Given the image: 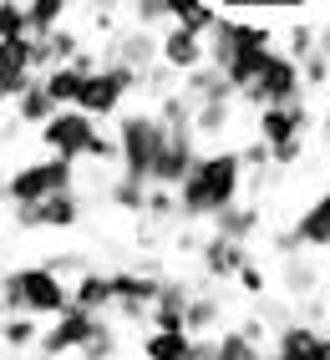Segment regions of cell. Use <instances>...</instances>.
<instances>
[{
  "instance_id": "6da1fadb",
  "label": "cell",
  "mask_w": 330,
  "mask_h": 360,
  "mask_svg": "<svg viewBox=\"0 0 330 360\" xmlns=\"http://www.w3.org/2000/svg\"><path fill=\"white\" fill-rule=\"evenodd\" d=\"M244 158L239 148H208L198 158V167L188 173V183L178 188V224H203L219 219L234 203H244Z\"/></svg>"
},
{
  "instance_id": "7a4b0ae2",
  "label": "cell",
  "mask_w": 330,
  "mask_h": 360,
  "mask_svg": "<svg viewBox=\"0 0 330 360\" xmlns=\"http://www.w3.org/2000/svg\"><path fill=\"white\" fill-rule=\"evenodd\" d=\"M66 309H72V284L46 264H11L6 269V315L61 320Z\"/></svg>"
},
{
  "instance_id": "3957f363",
  "label": "cell",
  "mask_w": 330,
  "mask_h": 360,
  "mask_svg": "<svg viewBox=\"0 0 330 360\" xmlns=\"http://www.w3.org/2000/svg\"><path fill=\"white\" fill-rule=\"evenodd\" d=\"M117 142H122V167H117V173H127L137 183H153L163 142H168V127L158 122V112H148V107L122 112L117 117Z\"/></svg>"
},
{
  "instance_id": "277c9868",
  "label": "cell",
  "mask_w": 330,
  "mask_h": 360,
  "mask_svg": "<svg viewBox=\"0 0 330 360\" xmlns=\"http://www.w3.org/2000/svg\"><path fill=\"white\" fill-rule=\"evenodd\" d=\"M56 193H77V162L72 158H41V162H26L6 178V203L11 208L46 203Z\"/></svg>"
},
{
  "instance_id": "5b68a950",
  "label": "cell",
  "mask_w": 330,
  "mask_h": 360,
  "mask_svg": "<svg viewBox=\"0 0 330 360\" xmlns=\"http://www.w3.org/2000/svg\"><path fill=\"white\" fill-rule=\"evenodd\" d=\"M254 51H274V36L269 26H254V20H219L214 31H208V66L214 71H229L234 61H244Z\"/></svg>"
},
{
  "instance_id": "8992f818",
  "label": "cell",
  "mask_w": 330,
  "mask_h": 360,
  "mask_svg": "<svg viewBox=\"0 0 330 360\" xmlns=\"http://www.w3.org/2000/svg\"><path fill=\"white\" fill-rule=\"evenodd\" d=\"M300 97H305V71H300V61H290L285 51H274L269 66H265V77H259L239 102L254 107V112H265V107H285V102H300Z\"/></svg>"
},
{
  "instance_id": "52a82bcc",
  "label": "cell",
  "mask_w": 330,
  "mask_h": 360,
  "mask_svg": "<svg viewBox=\"0 0 330 360\" xmlns=\"http://www.w3.org/2000/svg\"><path fill=\"white\" fill-rule=\"evenodd\" d=\"M97 132H102V122H91L82 107H66V112H56L51 122L41 127V148L51 153V158H72V162H82L87 148L97 142Z\"/></svg>"
},
{
  "instance_id": "ba28073f",
  "label": "cell",
  "mask_w": 330,
  "mask_h": 360,
  "mask_svg": "<svg viewBox=\"0 0 330 360\" xmlns=\"http://www.w3.org/2000/svg\"><path fill=\"white\" fill-rule=\"evenodd\" d=\"M97 325H102V315H87V309H66L61 320H51L46 325V335H41V345H36V360H61V355H87V345H91V335H97Z\"/></svg>"
},
{
  "instance_id": "9c48e42d",
  "label": "cell",
  "mask_w": 330,
  "mask_h": 360,
  "mask_svg": "<svg viewBox=\"0 0 330 360\" xmlns=\"http://www.w3.org/2000/svg\"><path fill=\"white\" fill-rule=\"evenodd\" d=\"M11 224L26 229V233H36V229H56V233L77 229L82 224V188H77V193H56V198H46V203L11 208Z\"/></svg>"
},
{
  "instance_id": "30bf717a",
  "label": "cell",
  "mask_w": 330,
  "mask_h": 360,
  "mask_svg": "<svg viewBox=\"0 0 330 360\" xmlns=\"http://www.w3.org/2000/svg\"><path fill=\"white\" fill-rule=\"evenodd\" d=\"M315 127V112L300 102H285V107H265L254 117V137H265L269 148H285V142H300V137H310Z\"/></svg>"
},
{
  "instance_id": "8fae6325",
  "label": "cell",
  "mask_w": 330,
  "mask_h": 360,
  "mask_svg": "<svg viewBox=\"0 0 330 360\" xmlns=\"http://www.w3.org/2000/svg\"><path fill=\"white\" fill-rule=\"evenodd\" d=\"M198 132H168V142H163V158H158V173H153V188H178L188 183V173L198 167Z\"/></svg>"
},
{
  "instance_id": "7c38bea8",
  "label": "cell",
  "mask_w": 330,
  "mask_h": 360,
  "mask_svg": "<svg viewBox=\"0 0 330 360\" xmlns=\"http://www.w3.org/2000/svg\"><path fill=\"white\" fill-rule=\"evenodd\" d=\"M163 66L178 71V77L203 71V66H208V36L183 31V26H168V31H163Z\"/></svg>"
},
{
  "instance_id": "4fadbf2b",
  "label": "cell",
  "mask_w": 330,
  "mask_h": 360,
  "mask_svg": "<svg viewBox=\"0 0 330 360\" xmlns=\"http://www.w3.org/2000/svg\"><path fill=\"white\" fill-rule=\"evenodd\" d=\"M107 61H122V66H132V71H143V77H148L153 61H163V36H153V31H143V26L117 31Z\"/></svg>"
},
{
  "instance_id": "5bb4252c",
  "label": "cell",
  "mask_w": 330,
  "mask_h": 360,
  "mask_svg": "<svg viewBox=\"0 0 330 360\" xmlns=\"http://www.w3.org/2000/svg\"><path fill=\"white\" fill-rule=\"evenodd\" d=\"M244 264H249V244H234V238H219V233H208L198 249L203 279H239Z\"/></svg>"
},
{
  "instance_id": "9a60e30c",
  "label": "cell",
  "mask_w": 330,
  "mask_h": 360,
  "mask_svg": "<svg viewBox=\"0 0 330 360\" xmlns=\"http://www.w3.org/2000/svg\"><path fill=\"white\" fill-rule=\"evenodd\" d=\"M72 304H77V309H87V315H112V304H117L112 274L87 269L82 279H72Z\"/></svg>"
},
{
  "instance_id": "2e32d148",
  "label": "cell",
  "mask_w": 330,
  "mask_h": 360,
  "mask_svg": "<svg viewBox=\"0 0 330 360\" xmlns=\"http://www.w3.org/2000/svg\"><path fill=\"white\" fill-rule=\"evenodd\" d=\"M56 112H61V107L51 102V91H46L41 82H36V86H31V91H26V97H20L15 107H6L11 127H15V122H20V127H46V122H51Z\"/></svg>"
},
{
  "instance_id": "e0dca14e",
  "label": "cell",
  "mask_w": 330,
  "mask_h": 360,
  "mask_svg": "<svg viewBox=\"0 0 330 360\" xmlns=\"http://www.w3.org/2000/svg\"><path fill=\"white\" fill-rule=\"evenodd\" d=\"M143 360H198V340H193V335L148 330L143 335Z\"/></svg>"
},
{
  "instance_id": "ac0fdd59",
  "label": "cell",
  "mask_w": 330,
  "mask_h": 360,
  "mask_svg": "<svg viewBox=\"0 0 330 360\" xmlns=\"http://www.w3.org/2000/svg\"><path fill=\"white\" fill-rule=\"evenodd\" d=\"M295 233H300V244H310V249H330V188L295 219Z\"/></svg>"
},
{
  "instance_id": "d6986e66",
  "label": "cell",
  "mask_w": 330,
  "mask_h": 360,
  "mask_svg": "<svg viewBox=\"0 0 330 360\" xmlns=\"http://www.w3.org/2000/svg\"><path fill=\"white\" fill-rule=\"evenodd\" d=\"M259 219H265L259 203H234L229 213H219V219H214V233H219V238H234V244H249L254 229H259Z\"/></svg>"
},
{
  "instance_id": "ffe728a7",
  "label": "cell",
  "mask_w": 330,
  "mask_h": 360,
  "mask_svg": "<svg viewBox=\"0 0 330 360\" xmlns=\"http://www.w3.org/2000/svg\"><path fill=\"white\" fill-rule=\"evenodd\" d=\"M41 86L51 91V102L66 112V107H77L82 102V86H87V71L82 66H56V71H46Z\"/></svg>"
},
{
  "instance_id": "44dd1931",
  "label": "cell",
  "mask_w": 330,
  "mask_h": 360,
  "mask_svg": "<svg viewBox=\"0 0 330 360\" xmlns=\"http://www.w3.org/2000/svg\"><path fill=\"white\" fill-rule=\"evenodd\" d=\"M148 193H153V183H137V178H127V173H117V178L107 183V198L122 208V213H132V219H143V213H148Z\"/></svg>"
},
{
  "instance_id": "7402d4cb",
  "label": "cell",
  "mask_w": 330,
  "mask_h": 360,
  "mask_svg": "<svg viewBox=\"0 0 330 360\" xmlns=\"http://www.w3.org/2000/svg\"><path fill=\"white\" fill-rule=\"evenodd\" d=\"M0 335H6V355L15 360V355H26V350H36L41 345V325L31 320V315H6V325H0Z\"/></svg>"
},
{
  "instance_id": "603a6c76",
  "label": "cell",
  "mask_w": 330,
  "mask_h": 360,
  "mask_svg": "<svg viewBox=\"0 0 330 360\" xmlns=\"http://www.w3.org/2000/svg\"><path fill=\"white\" fill-rule=\"evenodd\" d=\"M219 320H224L219 295H193V304H188V335H193V340H203V335H224Z\"/></svg>"
},
{
  "instance_id": "cb8c5ba5",
  "label": "cell",
  "mask_w": 330,
  "mask_h": 360,
  "mask_svg": "<svg viewBox=\"0 0 330 360\" xmlns=\"http://www.w3.org/2000/svg\"><path fill=\"white\" fill-rule=\"evenodd\" d=\"M66 11H72V0H26V15H31V36H51V31H61Z\"/></svg>"
},
{
  "instance_id": "d4e9b609",
  "label": "cell",
  "mask_w": 330,
  "mask_h": 360,
  "mask_svg": "<svg viewBox=\"0 0 330 360\" xmlns=\"http://www.w3.org/2000/svg\"><path fill=\"white\" fill-rule=\"evenodd\" d=\"M234 102H239V97H229V102H203V107H198V117H193L198 137H224V132H229V122H234Z\"/></svg>"
},
{
  "instance_id": "484cf974",
  "label": "cell",
  "mask_w": 330,
  "mask_h": 360,
  "mask_svg": "<svg viewBox=\"0 0 330 360\" xmlns=\"http://www.w3.org/2000/svg\"><path fill=\"white\" fill-rule=\"evenodd\" d=\"M219 360H269V355H265L259 340H249L244 330H224L219 335Z\"/></svg>"
},
{
  "instance_id": "4316f807",
  "label": "cell",
  "mask_w": 330,
  "mask_h": 360,
  "mask_svg": "<svg viewBox=\"0 0 330 360\" xmlns=\"http://www.w3.org/2000/svg\"><path fill=\"white\" fill-rule=\"evenodd\" d=\"M20 36H31L26 0H0V41H20Z\"/></svg>"
},
{
  "instance_id": "83f0119b",
  "label": "cell",
  "mask_w": 330,
  "mask_h": 360,
  "mask_svg": "<svg viewBox=\"0 0 330 360\" xmlns=\"http://www.w3.org/2000/svg\"><path fill=\"white\" fill-rule=\"evenodd\" d=\"M127 11H132V20H137L143 31L173 26V11H168V0H127Z\"/></svg>"
},
{
  "instance_id": "f1b7e54d",
  "label": "cell",
  "mask_w": 330,
  "mask_h": 360,
  "mask_svg": "<svg viewBox=\"0 0 330 360\" xmlns=\"http://www.w3.org/2000/svg\"><path fill=\"white\" fill-rule=\"evenodd\" d=\"M239 158H244V173H254V188H259V183H265V167L274 162V148H269L265 137H254V142L239 148Z\"/></svg>"
},
{
  "instance_id": "f546056e",
  "label": "cell",
  "mask_w": 330,
  "mask_h": 360,
  "mask_svg": "<svg viewBox=\"0 0 330 360\" xmlns=\"http://www.w3.org/2000/svg\"><path fill=\"white\" fill-rule=\"evenodd\" d=\"M143 219H148V224H173V219H178V193H173V188H153Z\"/></svg>"
},
{
  "instance_id": "4dcf8cb0",
  "label": "cell",
  "mask_w": 330,
  "mask_h": 360,
  "mask_svg": "<svg viewBox=\"0 0 330 360\" xmlns=\"http://www.w3.org/2000/svg\"><path fill=\"white\" fill-rule=\"evenodd\" d=\"M193 284L188 279H163V295H158V309H178V315H188V304H193Z\"/></svg>"
},
{
  "instance_id": "1f68e13d",
  "label": "cell",
  "mask_w": 330,
  "mask_h": 360,
  "mask_svg": "<svg viewBox=\"0 0 330 360\" xmlns=\"http://www.w3.org/2000/svg\"><path fill=\"white\" fill-rule=\"evenodd\" d=\"M315 279H320V274H315V264H300V259L285 264V290H290V295H310V290H315Z\"/></svg>"
},
{
  "instance_id": "d6a6232c",
  "label": "cell",
  "mask_w": 330,
  "mask_h": 360,
  "mask_svg": "<svg viewBox=\"0 0 330 360\" xmlns=\"http://www.w3.org/2000/svg\"><path fill=\"white\" fill-rule=\"evenodd\" d=\"M112 355H117V330H112V320H102L87 345V360H112Z\"/></svg>"
},
{
  "instance_id": "836d02e7",
  "label": "cell",
  "mask_w": 330,
  "mask_h": 360,
  "mask_svg": "<svg viewBox=\"0 0 330 360\" xmlns=\"http://www.w3.org/2000/svg\"><path fill=\"white\" fill-rule=\"evenodd\" d=\"M265 284H269V274H265V269H259V264L249 259V264H244V269H239V290L259 300V295H265Z\"/></svg>"
},
{
  "instance_id": "e575fe53",
  "label": "cell",
  "mask_w": 330,
  "mask_h": 360,
  "mask_svg": "<svg viewBox=\"0 0 330 360\" xmlns=\"http://www.w3.org/2000/svg\"><path fill=\"white\" fill-rule=\"evenodd\" d=\"M300 71H305V86H320V82H330V51H315V56L305 61Z\"/></svg>"
},
{
  "instance_id": "d590c367",
  "label": "cell",
  "mask_w": 330,
  "mask_h": 360,
  "mask_svg": "<svg viewBox=\"0 0 330 360\" xmlns=\"http://www.w3.org/2000/svg\"><path fill=\"white\" fill-rule=\"evenodd\" d=\"M300 153H305V137H300V142H285V148H274V167H295Z\"/></svg>"
},
{
  "instance_id": "8d00e7d4",
  "label": "cell",
  "mask_w": 330,
  "mask_h": 360,
  "mask_svg": "<svg viewBox=\"0 0 330 360\" xmlns=\"http://www.w3.org/2000/svg\"><path fill=\"white\" fill-rule=\"evenodd\" d=\"M320 132L330 137V102H325V112H320Z\"/></svg>"
},
{
  "instance_id": "74e56055",
  "label": "cell",
  "mask_w": 330,
  "mask_h": 360,
  "mask_svg": "<svg viewBox=\"0 0 330 360\" xmlns=\"http://www.w3.org/2000/svg\"><path fill=\"white\" fill-rule=\"evenodd\" d=\"M315 360H330V330H325V340H320V355Z\"/></svg>"
},
{
  "instance_id": "f35d334b",
  "label": "cell",
  "mask_w": 330,
  "mask_h": 360,
  "mask_svg": "<svg viewBox=\"0 0 330 360\" xmlns=\"http://www.w3.org/2000/svg\"><path fill=\"white\" fill-rule=\"evenodd\" d=\"M269 360H295V355H279V350H269Z\"/></svg>"
},
{
  "instance_id": "ab89813d",
  "label": "cell",
  "mask_w": 330,
  "mask_h": 360,
  "mask_svg": "<svg viewBox=\"0 0 330 360\" xmlns=\"http://www.w3.org/2000/svg\"><path fill=\"white\" fill-rule=\"evenodd\" d=\"M72 6H97V0H72Z\"/></svg>"
},
{
  "instance_id": "60d3db41",
  "label": "cell",
  "mask_w": 330,
  "mask_h": 360,
  "mask_svg": "<svg viewBox=\"0 0 330 360\" xmlns=\"http://www.w3.org/2000/svg\"><path fill=\"white\" fill-rule=\"evenodd\" d=\"M325 315H330V300H325Z\"/></svg>"
},
{
  "instance_id": "b9f144b4",
  "label": "cell",
  "mask_w": 330,
  "mask_h": 360,
  "mask_svg": "<svg viewBox=\"0 0 330 360\" xmlns=\"http://www.w3.org/2000/svg\"><path fill=\"white\" fill-rule=\"evenodd\" d=\"M77 360H87V355H77Z\"/></svg>"
}]
</instances>
